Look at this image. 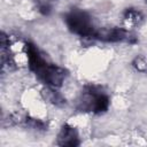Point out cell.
Wrapping results in <instances>:
<instances>
[{"label": "cell", "mask_w": 147, "mask_h": 147, "mask_svg": "<svg viewBox=\"0 0 147 147\" xmlns=\"http://www.w3.org/2000/svg\"><path fill=\"white\" fill-rule=\"evenodd\" d=\"M80 144L79 134L77 130L70 124H63L57 134V145L75 147Z\"/></svg>", "instance_id": "5"}, {"label": "cell", "mask_w": 147, "mask_h": 147, "mask_svg": "<svg viewBox=\"0 0 147 147\" xmlns=\"http://www.w3.org/2000/svg\"><path fill=\"white\" fill-rule=\"evenodd\" d=\"M142 18H144L142 14L134 8H127L124 13V20L129 23H132V24L140 23L142 21Z\"/></svg>", "instance_id": "6"}, {"label": "cell", "mask_w": 147, "mask_h": 147, "mask_svg": "<svg viewBox=\"0 0 147 147\" xmlns=\"http://www.w3.org/2000/svg\"><path fill=\"white\" fill-rule=\"evenodd\" d=\"M133 67L138 70V71H140V72H144V71H146V69H147V62L142 59V57H136L134 59V61H133Z\"/></svg>", "instance_id": "9"}, {"label": "cell", "mask_w": 147, "mask_h": 147, "mask_svg": "<svg viewBox=\"0 0 147 147\" xmlns=\"http://www.w3.org/2000/svg\"><path fill=\"white\" fill-rule=\"evenodd\" d=\"M110 103V99L100 86L88 85L84 88L76 102V109L84 113H105Z\"/></svg>", "instance_id": "2"}, {"label": "cell", "mask_w": 147, "mask_h": 147, "mask_svg": "<svg viewBox=\"0 0 147 147\" xmlns=\"http://www.w3.org/2000/svg\"><path fill=\"white\" fill-rule=\"evenodd\" d=\"M64 21L68 29L83 38L93 39L96 28L93 24L92 17L84 10L78 8H72L64 15Z\"/></svg>", "instance_id": "3"}, {"label": "cell", "mask_w": 147, "mask_h": 147, "mask_svg": "<svg viewBox=\"0 0 147 147\" xmlns=\"http://www.w3.org/2000/svg\"><path fill=\"white\" fill-rule=\"evenodd\" d=\"M37 6L41 14L48 15L52 9V0H37Z\"/></svg>", "instance_id": "8"}, {"label": "cell", "mask_w": 147, "mask_h": 147, "mask_svg": "<svg viewBox=\"0 0 147 147\" xmlns=\"http://www.w3.org/2000/svg\"><path fill=\"white\" fill-rule=\"evenodd\" d=\"M26 126L33 129V130H38V131H42V130H46L47 127V124L38 118H31V117H26L24 119Z\"/></svg>", "instance_id": "7"}, {"label": "cell", "mask_w": 147, "mask_h": 147, "mask_svg": "<svg viewBox=\"0 0 147 147\" xmlns=\"http://www.w3.org/2000/svg\"><path fill=\"white\" fill-rule=\"evenodd\" d=\"M25 52L30 71H32L47 87L56 90L60 88L68 76L67 70L62 67L49 63L39 52L37 46L31 42L25 44Z\"/></svg>", "instance_id": "1"}, {"label": "cell", "mask_w": 147, "mask_h": 147, "mask_svg": "<svg viewBox=\"0 0 147 147\" xmlns=\"http://www.w3.org/2000/svg\"><path fill=\"white\" fill-rule=\"evenodd\" d=\"M95 40L105 42H133L134 37L124 28H101L96 29Z\"/></svg>", "instance_id": "4"}, {"label": "cell", "mask_w": 147, "mask_h": 147, "mask_svg": "<svg viewBox=\"0 0 147 147\" xmlns=\"http://www.w3.org/2000/svg\"><path fill=\"white\" fill-rule=\"evenodd\" d=\"M145 1H146V2H147V0H145Z\"/></svg>", "instance_id": "10"}]
</instances>
